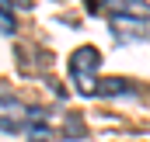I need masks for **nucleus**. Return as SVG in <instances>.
I'll return each mask as SVG.
<instances>
[{
	"instance_id": "4",
	"label": "nucleus",
	"mask_w": 150,
	"mask_h": 142,
	"mask_svg": "<svg viewBox=\"0 0 150 142\" xmlns=\"http://www.w3.org/2000/svg\"><path fill=\"white\" fill-rule=\"evenodd\" d=\"M0 28H4V35H14V17L7 7H0Z\"/></svg>"
},
{
	"instance_id": "2",
	"label": "nucleus",
	"mask_w": 150,
	"mask_h": 142,
	"mask_svg": "<svg viewBox=\"0 0 150 142\" xmlns=\"http://www.w3.org/2000/svg\"><path fill=\"white\" fill-rule=\"evenodd\" d=\"M25 118H28V107L21 104L11 90L0 87V128H4V132H18Z\"/></svg>"
},
{
	"instance_id": "1",
	"label": "nucleus",
	"mask_w": 150,
	"mask_h": 142,
	"mask_svg": "<svg viewBox=\"0 0 150 142\" xmlns=\"http://www.w3.org/2000/svg\"><path fill=\"white\" fill-rule=\"evenodd\" d=\"M98 70H101V52L94 45H80L70 56V76H74L80 94H94L98 90Z\"/></svg>"
},
{
	"instance_id": "3",
	"label": "nucleus",
	"mask_w": 150,
	"mask_h": 142,
	"mask_svg": "<svg viewBox=\"0 0 150 142\" xmlns=\"http://www.w3.org/2000/svg\"><path fill=\"white\" fill-rule=\"evenodd\" d=\"M136 83L133 80H122V76H115V80H98V97H122V94H136L133 90Z\"/></svg>"
}]
</instances>
